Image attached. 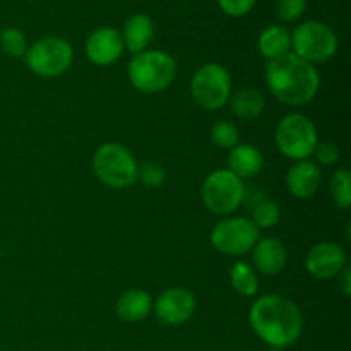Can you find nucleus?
Listing matches in <instances>:
<instances>
[{"mask_svg": "<svg viewBox=\"0 0 351 351\" xmlns=\"http://www.w3.org/2000/svg\"><path fill=\"white\" fill-rule=\"evenodd\" d=\"M278 151L293 161L308 160L319 143L314 122L304 113H288L278 122L274 130Z\"/></svg>", "mask_w": 351, "mask_h": 351, "instance_id": "5", "label": "nucleus"}, {"mask_svg": "<svg viewBox=\"0 0 351 351\" xmlns=\"http://www.w3.org/2000/svg\"><path fill=\"white\" fill-rule=\"evenodd\" d=\"M191 95L195 105L208 112H216L232 96V75L221 64H206L195 71L191 81Z\"/></svg>", "mask_w": 351, "mask_h": 351, "instance_id": "8", "label": "nucleus"}, {"mask_svg": "<svg viewBox=\"0 0 351 351\" xmlns=\"http://www.w3.org/2000/svg\"><path fill=\"white\" fill-rule=\"evenodd\" d=\"M123 50L125 47H123L122 34L115 27H98L86 38V57L99 67H108V65L115 64L122 57Z\"/></svg>", "mask_w": 351, "mask_h": 351, "instance_id": "13", "label": "nucleus"}, {"mask_svg": "<svg viewBox=\"0 0 351 351\" xmlns=\"http://www.w3.org/2000/svg\"><path fill=\"white\" fill-rule=\"evenodd\" d=\"M250 252H252V267H256L257 273L264 276H276L287 266V247L276 237L259 239Z\"/></svg>", "mask_w": 351, "mask_h": 351, "instance_id": "14", "label": "nucleus"}, {"mask_svg": "<svg viewBox=\"0 0 351 351\" xmlns=\"http://www.w3.org/2000/svg\"><path fill=\"white\" fill-rule=\"evenodd\" d=\"M267 351H285L283 348H273V346H269V350Z\"/></svg>", "mask_w": 351, "mask_h": 351, "instance_id": "31", "label": "nucleus"}, {"mask_svg": "<svg viewBox=\"0 0 351 351\" xmlns=\"http://www.w3.org/2000/svg\"><path fill=\"white\" fill-rule=\"evenodd\" d=\"M211 141L221 149H233L237 144H240L239 127L230 120H219L211 127Z\"/></svg>", "mask_w": 351, "mask_h": 351, "instance_id": "25", "label": "nucleus"}, {"mask_svg": "<svg viewBox=\"0 0 351 351\" xmlns=\"http://www.w3.org/2000/svg\"><path fill=\"white\" fill-rule=\"evenodd\" d=\"M329 192L339 209H350L351 206V173L345 168H339L329 180Z\"/></svg>", "mask_w": 351, "mask_h": 351, "instance_id": "22", "label": "nucleus"}, {"mask_svg": "<svg viewBox=\"0 0 351 351\" xmlns=\"http://www.w3.org/2000/svg\"><path fill=\"white\" fill-rule=\"evenodd\" d=\"M281 219V209L280 206L269 199H261L256 202L252 208V218L250 221L257 226V228H273L280 223Z\"/></svg>", "mask_w": 351, "mask_h": 351, "instance_id": "23", "label": "nucleus"}, {"mask_svg": "<svg viewBox=\"0 0 351 351\" xmlns=\"http://www.w3.org/2000/svg\"><path fill=\"white\" fill-rule=\"evenodd\" d=\"M0 50L7 57H24L27 50L26 34L19 27H5V29H2V33H0Z\"/></svg>", "mask_w": 351, "mask_h": 351, "instance_id": "24", "label": "nucleus"}, {"mask_svg": "<svg viewBox=\"0 0 351 351\" xmlns=\"http://www.w3.org/2000/svg\"><path fill=\"white\" fill-rule=\"evenodd\" d=\"M24 60L33 74L40 77H58L72 65L74 48L60 36H45L27 48Z\"/></svg>", "mask_w": 351, "mask_h": 351, "instance_id": "9", "label": "nucleus"}, {"mask_svg": "<svg viewBox=\"0 0 351 351\" xmlns=\"http://www.w3.org/2000/svg\"><path fill=\"white\" fill-rule=\"evenodd\" d=\"M137 180L147 189L161 187L167 180V171L156 161H146L137 167Z\"/></svg>", "mask_w": 351, "mask_h": 351, "instance_id": "26", "label": "nucleus"}, {"mask_svg": "<svg viewBox=\"0 0 351 351\" xmlns=\"http://www.w3.org/2000/svg\"><path fill=\"white\" fill-rule=\"evenodd\" d=\"M257 48L267 62L280 58L291 51V33L285 26L273 24L261 31Z\"/></svg>", "mask_w": 351, "mask_h": 351, "instance_id": "19", "label": "nucleus"}, {"mask_svg": "<svg viewBox=\"0 0 351 351\" xmlns=\"http://www.w3.org/2000/svg\"><path fill=\"white\" fill-rule=\"evenodd\" d=\"M127 75L134 88L144 95L165 91L177 75V62L163 50H144L130 58Z\"/></svg>", "mask_w": 351, "mask_h": 351, "instance_id": "3", "label": "nucleus"}, {"mask_svg": "<svg viewBox=\"0 0 351 351\" xmlns=\"http://www.w3.org/2000/svg\"><path fill=\"white\" fill-rule=\"evenodd\" d=\"M252 331L273 348H288L304 331V315L298 305L278 293L263 295L249 311Z\"/></svg>", "mask_w": 351, "mask_h": 351, "instance_id": "1", "label": "nucleus"}, {"mask_svg": "<svg viewBox=\"0 0 351 351\" xmlns=\"http://www.w3.org/2000/svg\"><path fill=\"white\" fill-rule=\"evenodd\" d=\"M338 287L341 288V291L345 293V297L351 295V267L346 266L341 273L338 274Z\"/></svg>", "mask_w": 351, "mask_h": 351, "instance_id": "30", "label": "nucleus"}, {"mask_svg": "<svg viewBox=\"0 0 351 351\" xmlns=\"http://www.w3.org/2000/svg\"><path fill=\"white\" fill-rule=\"evenodd\" d=\"M117 315L125 322H141L153 312V298L146 290L132 288L117 300Z\"/></svg>", "mask_w": 351, "mask_h": 351, "instance_id": "18", "label": "nucleus"}, {"mask_svg": "<svg viewBox=\"0 0 351 351\" xmlns=\"http://www.w3.org/2000/svg\"><path fill=\"white\" fill-rule=\"evenodd\" d=\"M338 36L321 21H305L291 33V53L308 64H324L338 51Z\"/></svg>", "mask_w": 351, "mask_h": 351, "instance_id": "6", "label": "nucleus"}, {"mask_svg": "<svg viewBox=\"0 0 351 351\" xmlns=\"http://www.w3.org/2000/svg\"><path fill=\"white\" fill-rule=\"evenodd\" d=\"M312 156L315 158L314 163L321 167H331L339 160V147L332 143H317Z\"/></svg>", "mask_w": 351, "mask_h": 351, "instance_id": "28", "label": "nucleus"}, {"mask_svg": "<svg viewBox=\"0 0 351 351\" xmlns=\"http://www.w3.org/2000/svg\"><path fill=\"white\" fill-rule=\"evenodd\" d=\"M257 0H218V5L226 16L242 17L247 16L256 7Z\"/></svg>", "mask_w": 351, "mask_h": 351, "instance_id": "29", "label": "nucleus"}, {"mask_svg": "<svg viewBox=\"0 0 351 351\" xmlns=\"http://www.w3.org/2000/svg\"><path fill=\"white\" fill-rule=\"evenodd\" d=\"M123 47L130 53H141L147 50L154 38V23L147 14H134L123 24L122 33Z\"/></svg>", "mask_w": 351, "mask_h": 351, "instance_id": "16", "label": "nucleus"}, {"mask_svg": "<svg viewBox=\"0 0 351 351\" xmlns=\"http://www.w3.org/2000/svg\"><path fill=\"white\" fill-rule=\"evenodd\" d=\"M259 228L249 218H223L211 230V245L223 256L239 257L250 252L259 240Z\"/></svg>", "mask_w": 351, "mask_h": 351, "instance_id": "10", "label": "nucleus"}, {"mask_svg": "<svg viewBox=\"0 0 351 351\" xmlns=\"http://www.w3.org/2000/svg\"><path fill=\"white\" fill-rule=\"evenodd\" d=\"M201 197L209 213L228 218L245 201V185L228 168H221L211 171L202 182Z\"/></svg>", "mask_w": 351, "mask_h": 351, "instance_id": "7", "label": "nucleus"}, {"mask_svg": "<svg viewBox=\"0 0 351 351\" xmlns=\"http://www.w3.org/2000/svg\"><path fill=\"white\" fill-rule=\"evenodd\" d=\"M321 182V168L311 160L295 161L287 173L288 192L297 199H308L317 194Z\"/></svg>", "mask_w": 351, "mask_h": 351, "instance_id": "15", "label": "nucleus"}, {"mask_svg": "<svg viewBox=\"0 0 351 351\" xmlns=\"http://www.w3.org/2000/svg\"><path fill=\"white\" fill-rule=\"evenodd\" d=\"M274 10H276L278 19L285 23H295L307 10V0H276Z\"/></svg>", "mask_w": 351, "mask_h": 351, "instance_id": "27", "label": "nucleus"}, {"mask_svg": "<svg viewBox=\"0 0 351 351\" xmlns=\"http://www.w3.org/2000/svg\"><path fill=\"white\" fill-rule=\"evenodd\" d=\"M346 264V252L335 242H319L305 256V269L315 280H331L341 273Z\"/></svg>", "mask_w": 351, "mask_h": 351, "instance_id": "12", "label": "nucleus"}, {"mask_svg": "<svg viewBox=\"0 0 351 351\" xmlns=\"http://www.w3.org/2000/svg\"><path fill=\"white\" fill-rule=\"evenodd\" d=\"M230 283L233 290L242 297H254L259 290V278H257L256 269L250 264L243 261H237L230 269Z\"/></svg>", "mask_w": 351, "mask_h": 351, "instance_id": "21", "label": "nucleus"}, {"mask_svg": "<svg viewBox=\"0 0 351 351\" xmlns=\"http://www.w3.org/2000/svg\"><path fill=\"white\" fill-rule=\"evenodd\" d=\"M137 161L125 146L105 143L93 154V170L98 180L110 189H127L137 182Z\"/></svg>", "mask_w": 351, "mask_h": 351, "instance_id": "4", "label": "nucleus"}, {"mask_svg": "<svg viewBox=\"0 0 351 351\" xmlns=\"http://www.w3.org/2000/svg\"><path fill=\"white\" fill-rule=\"evenodd\" d=\"M153 312L165 326L185 324L195 312V297L185 288H168L153 302Z\"/></svg>", "mask_w": 351, "mask_h": 351, "instance_id": "11", "label": "nucleus"}, {"mask_svg": "<svg viewBox=\"0 0 351 351\" xmlns=\"http://www.w3.org/2000/svg\"><path fill=\"white\" fill-rule=\"evenodd\" d=\"M264 77L271 95L288 106L307 105L321 88L317 69L291 51L267 62Z\"/></svg>", "mask_w": 351, "mask_h": 351, "instance_id": "2", "label": "nucleus"}, {"mask_svg": "<svg viewBox=\"0 0 351 351\" xmlns=\"http://www.w3.org/2000/svg\"><path fill=\"white\" fill-rule=\"evenodd\" d=\"M264 167V156L259 147L254 144H237L228 154V170L233 175L245 180V178H254L261 173Z\"/></svg>", "mask_w": 351, "mask_h": 351, "instance_id": "17", "label": "nucleus"}, {"mask_svg": "<svg viewBox=\"0 0 351 351\" xmlns=\"http://www.w3.org/2000/svg\"><path fill=\"white\" fill-rule=\"evenodd\" d=\"M233 115L240 120H256L266 108V99L256 89H240L228 99Z\"/></svg>", "mask_w": 351, "mask_h": 351, "instance_id": "20", "label": "nucleus"}]
</instances>
